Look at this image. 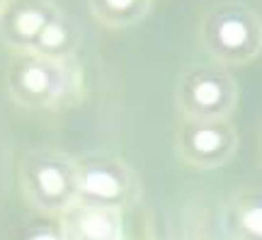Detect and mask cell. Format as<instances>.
<instances>
[{
	"instance_id": "2",
	"label": "cell",
	"mask_w": 262,
	"mask_h": 240,
	"mask_svg": "<svg viewBox=\"0 0 262 240\" xmlns=\"http://www.w3.org/2000/svg\"><path fill=\"white\" fill-rule=\"evenodd\" d=\"M196 44L216 66L253 63L262 54V15L241 0L211 3L196 19Z\"/></svg>"
},
{
	"instance_id": "6",
	"label": "cell",
	"mask_w": 262,
	"mask_h": 240,
	"mask_svg": "<svg viewBox=\"0 0 262 240\" xmlns=\"http://www.w3.org/2000/svg\"><path fill=\"white\" fill-rule=\"evenodd\" d=\"M241 148V134L233 119L180 121L175 131V153L187 167L209 172L228 165Z\"/></svg>"
},
{
	"instance_id": "4",
	"label": "cell",
	"mask_w": 262,
	"mask_h": 240,
	"mask_svg": "<svg viewBox=\"0 0 262 240\" xmlns=\"http://www.w3.org/2000/svg\"><path fill=\"white\" fill-rule=\"evenodd\" d=\"M241 104V85L231 68L216 63H192L175 80V107L189 121L233 119Z\"/></svg>"
},
{
	"instance_id": "8",
	"label": "cell",
	"mask_w": 262,
	"mask_h": 240,
	"mask_svg": "<svg viewBox=\"0 0 262 240\" xmlns=\"http://www.w3.org/2000/svg\"><path fill=\"white\" fill-rule=\"evenodd\" d=\"M63 240H126L124 213L88 204H75L58 219Z\"/></svg>"
},
{
	"instance_id": "3",
	"label": "cell",
	"mask_w": 262,
	"mask_h": 240,
	"mask_svg": "<svg viewBox=\"0 0 262 240\" xmlns=\"http://www.w3.org/2000/svg\"><path fill=\"white\" fill-rule=\"evenodd\" d=\"M17 189L41 219H61L78 204V158L54 146L29 148L17 163Z\"/></svg>"
},
{
	"instance_id": "9",
	"label": "cell",
	"mask_w": 262,
	"mask_h": 240,
	"mask_svg": "<svg viewBox=\"0 0 262 240\" xmlns=\"http://www.w3.org/2000/svg\"><path fill=\"white\" fill-rule=\"evenodd\" d=\"M224 231L228 240H262V187H243L228 194Z\"/></svg>"
},
{
	"instance_id": "10",
	"label": "cell",
	"mask_w": 262,
	"mask_h": 240,
	"mask_svg": "<svg viewBox=\"0 0 262 240\" xmlns=\"http://www.w3.org/2000/svg\"><path fill=\"white\" fill-rule=\"evenodd\" d=\"M80 49H83V27L73 15H68L61 8L54 22L44 29L34 54L47 56V58H58V61H78Z\"/></svg>"
},
{
	"instance_id": "1",
	"label": "cell",
	"mask_w": 262,
	"mask_h": 240,
	"mask_svg": "<svg viewBox=\"0 0 262 240\" xmlns=\"http://www.w3.org/2000/svg\"><path fill=\"white\" fill-rule=\"evenodd\" d=\"M8 100L27 112H66L88 95L85 68L78 61H58L39 54L8 56Z\"/></svg>"
},
{
	"instance_id": "13",
	"label": "cell",
	"mask_w": 262,
	"mask_h": 240,
	"mask_svg": "<svg viewBox=\"0 0 262 240\" xmlns=\"http://www.w3.org/2000/svg\"><path fill=\"white\" fill-rule=\"evenodd\" d=\"M260 163H262V148H260Z\"/></svg>"
},
{
	"instance_id": "5",
	"label": "cell",
	"mask_w": 262,
	"mask_h": 240,
	"mask_svg": "<svg viewBox=\"0 0 262 240\" xmlns=\"http://www.w3.org/2000/svg\"><path fill=\"white\" fill-rule=\"evenodd\" d=\"M141 199V177L117 153L78 156V202L88 206L126 211Z\"/></svg>"
},
{
	"instance_id": "7",
	"label": "cell",
	"mask_w": 262,
	"mask_h": 240,
	"mask_svg": "<svg viewBox=\"0 0 262 240\" xmlns=\"http://www.w3.org/2000/svg\"><path fill=\"white\" fill-rule=\"evenodd\" d=\"M61 5L54 0H3L0 39L10 56L34 54L44 29L54 22Z\"/></svg>"
},
{
	"instance_id": "11",
	"label": "cell",
	"mask_w": 262,
	"mask_h": 240,
	"mask_svg": "<svg viewBox=\"0 0 262 240\" xmlns=\"http://www.w3.org/2000/svg\"><path fill=\"white\" fill-rule=\"evenodd\" d=\"M90 17L104 29H129L153 12L150 0H93L85 5Z\"/></svg>"
},
{
	"instance_id": "12",
	"label": "cell",
	"mask_w": 262,
	"mask_h": 240,
	"mask_svg": "<svg viewBox=\"0 0 262 240\" xmlns=\"http://www.w3.org/2000/svg\"><path fill=\"white\" fill-rule=\"evenodd\" d=\"M10 240H63L58 219H41V221L22 226Z\"/></svg>"
}]
</instances>
